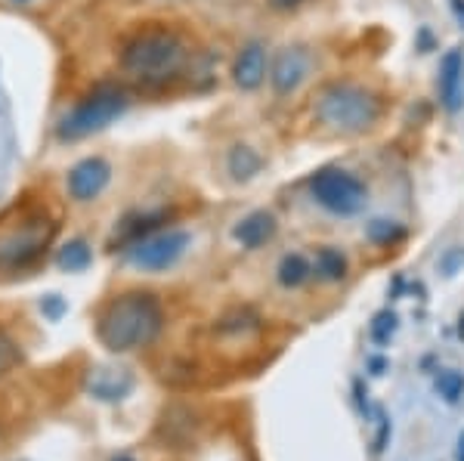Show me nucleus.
<instances>
[{
  "label": "nucleus",
  "mask_w": 464,
  "mask_h": 461,
  "mask_svg": "<svg viewBox=\"0 0 464 461\" xmlns=\"http://www.w3.org/2000/svg\"><path fill=\"white\" fill-rule=\"evenodd\" d=\"M393 329H396V316L393 313H378L375 325H372V338H375L378 344H384V341L393 334Z\"/></svg>",
  "instance_id": "aec40b11"
},
{
  "label": "nucleus",
  "mask_w": 464,
  "mask_h": 461,
  "mask_svg": "<svg viewBox=\"0 0 464 461\" xmlns=\"http://www.w3.org/2000/svg\"><path fill=\"white\" fill-rule=\"evenodd\" d=\"M459 334L464 338V313H461V319H459Z\"/></svg>",
  "instance_id": "b1692460"
},
{
  "label": "nucleus",
  "mask_w": 464,
  "mask_h": 461,
  "mask_svg": "<svg viewBox=\"0 0 464 461\" xmlns=\"http://www.w3.org/2000/svg\"><path fill=\"white\" fill-rule=\"evenodd\" d=\"M111 461H133V458H130V456H115Z\"/></svg>",
  "instance_id": "393cba45"
},
{
  "label": "nucleus",
  "mask_w": 464,
  "mask_h": 461,
  "mask_svg": "<svg viewBox=\"0 0 464 461\" xmlns=\"http://www.w3.org/2000/svg\"><path fill=\"white\" fill-rule=\"evenodd\" d=\"M459 461H464V434H461V440H459Z\"/></svg>",
  "instance_id": "5701e85b"
},
{
  "label": "nucleus",
  "mask_w": 464,
  "mask_h": 461,
  "mask_svg": "<svg viewBox=\"0 0 464 461\" xmlns=\"http://www.w3.org/2000/svg\"><path fill=\"white\" fill-rule=\"evenodd\" d=\"M310 264L301 257V255H288V257H282V264H279V282L285 288H297V285H304L306 279H310Z\"/></svg>",
  "instance_id": "dca6fc26"
},
{
  "label": "nucleus",
  "mask_w": 464,
  "mask_h": 461,
  "mask_svg": "<svg viewBox=\"0 0 464 461\" xmlns=\"http://www.w3.org/2000/svg\"><path fill=\"white\" fill-rule=\"evenodd\" d=\"M273 235H276V217L266 211H254L236 226V239L242 242L245 248H260V245H266Z\"/></svg>",
  "instance_id": "9b49d317"
},
{
  "label": "nucleus",
  "mask_w": 464,
  "mask_h": 461,
  "mask_svg": "<svg viewBox=\"0 0 464 461\" xmlns=\"http://www.w3.org/2000/svg\"><path fill=\"white\" fill-rule=\"evenodd\" d=\"M19 360H22V353H19V347L13 344L6 334H0V375H6V371H13L19 366Z\"/></svg>",
  "instance_id": "6ab92c4d"
},
{
  "label": "nucleus",
  "mask_w": 464,
  "mask_h": 461,
  "mask_svg": "<svg viewBox=\"0 0 464 461\" xmlns=\"http://www.w3.org/2000/svg\"><path fill=\"white\" fill-rule=\"evenodd\" d=\"M161 322L164 313L159 297L146 292H130L106 303V310L100 313V322H96V334H100L102 347H109L111 353H127L152 344L161 331Z\"/></svg>",
  "instance_id": "f257e3e1"
},
{
  "label": "nucleus",
  "mask_w": 464,
  "mask_h": 461,
  "mask_svg": "<svg viewBox=\"0 0 464 461\" xmlns=\"http://www.w3.org/2000/svg\"><path fill=\"white\" fill-rule=\"evenodd\" d=\"M90 260H93V255H90L87 242L74 239V242L65 245L63 251H59L56 264L63 266V270H69V273H81V270H87V266H90Z\"/></svg>",
  "instance_id": "2eb2a0df"
},
{
  "label": "nucleus",
  "mask_w": 464,
  "mask_h": 461,
  "mask_svg": "<svg viewBox=\"0 0 464 461\" xmlns=\"http://www.w3.org/2000/svg\"><path fill=\"white\" fill-rule=\"evenodd\" d=\"M365 235H369L372 242H378V245H387V242L400 239L402 229L396 226V223H391V220H375V223H369V229H365Z\"/></svg>",
  "instance_id": "a211bd4d"
},
{
  "label": "nucleus",
  "mask_w": 464,
  "mask_h": 461,
  "mask_svg": "<svg viewBox=\"0 0 464 461\" xmlns=\"http://www.w3.org/2000/svg\"><path fill=\"white\" fill-rule=\"evenodd\" d=\"M437 390H440V397L449 399V403H459V397L464 393V375L461 371H440Z\"/></svg>",
  "instance_id": "f3484780"
},
{
  "label": "nucleus",
  "mask_w": 464,
  "mask_h": 461,
  "mask_svg": "<svg viewBox=\"0 0 464 461\" xmlns=\"http://www.w3.org/2000/svg\"><path fill=\"white\" fill-rule=\"evenodd\" d=\"M306 72H310V56H306L301 47H288V50H282V53L276 56L269 81H273L276 93L288 96V93H295L297 87L304 84Z\"/></svg>",
  "instance_id": "6e6552de"
},
{
  "label": "nucleus",
  "mask_w": 464,
  "mask_h": 461,
  "mask_svg": "<svg viewBox=\"0 0 464 461\" xmlns=\"http://www.w3.org/2000/svg\"><path fill=\"white\" fill-rule=\"evenodd\" d=\"M313 198L332 214H341V217H350V214H359L369 198L365 192V183L356 180L347 170H319L310 183Z\"/></svg>",
  "instance_id": "39448f33"
},
{
  "label": "nucleus",
  "mask_w": 464,
  "mask_h": 461,
  "mask_svg": "<svg viewBox=\"0 0 464 461\" xmlns=\"http://www.w3.org/2000/svg\"><path fill=\"white\" fill-rule=\"evenodd\" d=\"M189 248V233L177 229V233H161V235H152V239H140L137 245L130 248V260L143 270H168L174 266L179 257L186 255Z\"/></svg>",
  "instance_id": "423d86ee"
},
{
  "label": "nucleus",
  "mask_w": 464,
  "mask_h": 461,
  "mask_svg": "<svg viewBox=\"0 0 464 461\" xmlns=\"http://www.w3.org/2000/svg\"><path fill=\"white\" fill-rule=\"evenodd\" d=\"M121 65L130 78L143 81V84H164V81L177 78L186 65V43L174 32L164 28H149L130 37L121 53Z\"/></svg>",
  "instance_id": "f03ea898"
},
{
  "label": "nucleus",
  "mask_w": 464,
  "mask_h": 461,
  "mask_svg": "<svg viewBox=\"0 0 464 461\" xmlns=\"http://www.w3.org/2000/svg\"><path fill=\"white\" fill-rule=\"evenodd\" d=\"M124 109H127L124 91H118V87H100V91L90 93L87 100L65 118L63 128H59V137L63 139L90 137V133L109 128L118 115H124Z\"/></svg>",
  "instance_id": "20e7f679"
},
{
  "label": "nucleus",
  "mask_w": 464,
  "mask_h": 461,
  "mask_svg": "<svg viewBox=\"0 0 464 461\" xmlns=\"http://www.w3.org/2000/svg\"><path fill=\"white\" fill-rule=\"evenodd\" d=\"M304 0H269V6L273 10H295V6H301Z\"/></svg>",
  "instance_id": "412c9836"
},
{
  "label": "nucleus",
  "mask_w": 464,
  "mask_h": 461,
  "mask_svg": "<svg viewBox=\"0 0 464 461\" xmlns=\"http://www.w3.org/2000/svg\"><path fill=\"white\" fill-rule=\"evenodd\" d=\"M440 100L446 111H459L464 102V53L449 50L440 62Z\"/></svg>",
  "instance_id": "1a4fd4ad"
},
{
  "label": "nucleus",
  "mask_w": 464,
  "mask_h": 461,
  "mask_svg": "<svg viewBox=\"0 0 464 461\" xmlns=\"http://www.w3.org/2000/svg\"><path fill=\"white\" fill-rule=\"evenodd\" d=\"M260 168H264V161H260V155L251 146H236L229 152V174L236 180H251Z\"/></svg>",
  "instance_id": "ddd939ff"
},
{
  "label": "nucleus",
  "mask_w": 464,
  "mask_h": 461,
  "mask_svg": "<svg viewBox=\"0 0 464 461\" xmlns=\"http://www.w3.org/2000/svg\"><path fill=\"white\" fill-rule=\"evenodd\" d=\"M111 180V168L102 158H84L81 165L72 168L69 174V192L78 202H93Z\"/></svg>",
  "instance_id": "0eeeda50"
},
{
  "label": "nucleus",
  "mask_w": 464,
  "mask_h": 461,
  "mask_svg": "<svg viewBox=\"0 0 464 461\" xmlns=\"http://www.w3.org/2000/svg\"><path fill=\"white\" fill-rule=\"evenodd\" d=\"M381 106L365 87L328 84L316 100V118L341 133H362L378 121Z\"/></svg>",
  "instance_id": "7ed1b4c3"
},
{
  "label": "nucleus",
  "mask_w": 464,
  "mask_h": 461,
  "mask_svg": "<svg viewBox=\"0 0 464 461\" xmlns=\"http://www.w3.org/2000/svg\"><path fill=\"white\" fill-rule=\"evenodd\" d=\"M449 4H452V13H455V19H459L461 25H464V0H449Z\"/></svg>",
  "instance_id": "4be33fe9"
},
{
  "label": "nucleus",
  "mask_w": 464,
  "mask_h": 461,
  "mask_svg": "<svg viewBox=\"0 0 464 461\" xmlns=\"http://www.w3.org/2000/svg\"><path fill=\"white\" fill-rule=\"evenodd\" d=\"M316 276L325 282H341L347 276V260L338 248H319L316 255Z\"/></svg>",
  "instance_id": "4468645a"
},
{
  "label": "nucleus",
  "mask_w": 464,
  "mask_h": 461,
  "mask_svg": "<svg viewBox=\"0 0 464 461\" xmlns=\"http://www.w3.org/2000/svg\"><path fill=\"white\" fill-rule=\"evenodd\" d=\"M87 388L100 399H121L124 393L130 390V378H121V381H118V375H111V369H100L90 375Z\"/></svg>",
  "instance_id": "f8f14e48"
},
{
  "label": "nucleus",
  "mask_w": 464,
  "mask_h": 461,
  "mask_svg": "<svg viewBox=\"0 0 464 461\" xmlns=\"http://www.w3.org/2000/svg\"><path fill=\"white\" fill-rule=\"evenodd\" d=\"M22 4H28V0H22Z\"/></svg>",
  "instance_id": "a878e982"
},
{
  "label": "nucleus",
  "mask_w": 464,
  "mask_h": 461,
  "mask_svg": "<svg viewBox=\"0 0 464 461\" xmlns=\"http://www.w3.org/2000/svg\"><path fill=\"white\" fill-rule=\"evenodd\" d=\"M232 78L242 91H257L266 78V50L260 47L257 41L248 43V47L238 53L236 65H232Z\"/></svg>",
  "instance_id": "9d476101"
}]
</instances>
